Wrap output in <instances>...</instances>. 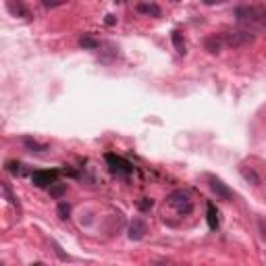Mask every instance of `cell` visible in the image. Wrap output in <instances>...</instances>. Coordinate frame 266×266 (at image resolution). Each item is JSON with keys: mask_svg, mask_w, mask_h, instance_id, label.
I'll return each instance as SVG.
<instances>
[{"mask_svg": "<svg viewBox=\"0 0 266 266\" xmlns=\"http://www.w3.org/2000/svg\"><path fill=\"white\" fill-rule=\"evenodd\" d=\"M233 17L243 31H264L266 29V7L264 5H239L233 11Z\"/></svg>", "mask_w": 266, "mask_h": 266, "instance_id": "cell-1", "label": "cell"}, {"mask_svg": "<svg viewBox=\"0 0 266 266\" xmlns=\"http://www.w3.org/2000/svg\"><path fill=\"white\" fill-rule=\"evenodd\" d=\"M166 202H168L170 208H175V212L179 216H187V214H192V210H194L192 196H189V192H185V189H177V192H173L166 198Z\"/></svg>", "mask_w": 266, "mask_h": 266, "instance_id": "cell-2", "label": "cell"}, {"mask_svg": "<svg viewBox=\"0 0 266 266\" xmlns=\"http://www.w3.org/2000/svg\"><path fill=\"white\" fill-rule=\"evenodd\" d=\"M220 40H223L225 46L239 48V46H248V44H252V42L256 40V37H254V33H250V31L235 29V31H225V33H220Z\"/></svg>", "mask_w": 266, "mask_h": 266, "instance_id": "cell-3", "label": "cell"}, {"mask_svg": "<svg viewBox=\"0 0 266 266\" xmlns=\"http://www.w3.org/2000/svg\"><path fill=\"white\" fill-rule=\"evenodd\" d=\"M106 162H108L110 170H112V173H115L117 177H129L131 170H133L131 162L125 160L123 156H117V154H106Z\"/></svg>", "mask_w": 266, "mask_h": 266, "instance_id": "cell-4", "label": "cell"}, {"mask_svg": "<svg viewBox=\"0 0 266 266\" xmlns=\"http://www.w3.org/2000/svg\"><path fill=\"white\" fill-rule=\"evenodd\" d=\"M208 187L212 189V194L218 198V200H225V202H231L233 200V192H231V187L223 183L218 177L214 175H208Z\"/></svg>", "mask_w": 266, "mask_h": 266, "instance_id": "cell-5", "label": "cell"}, {"mask_svg": "<svg viewBox=\"0 0 266 266\" xmlns=\"http://www.w3.org/2000/svg\"><path fill=\"white\" fill-rule=\"evenodd\" d=\"M61 170H35L31 175V181L37 185V187H52L59 179Z\"/></svg>", "mask_w": 266, "mask_h": 266, "instance_id": "cell-6", "label": "cell"}, {"mask_svg": "<svg viewBox=\"0 0 266 266\" xmlns=\"http://www.w3.org/2000/svg\"><path fill=\"white\" fill-rule=\"evenodd\" d=\"M146 233H148V225L142 218H133L131 225H129V239L140 241V239L146 237Z\"/></svg>", "mask_w": 266, "mask_h": 266, "instance_id": "cell-7", "label": "cell"}, {"mask_svg": "<svg viewBox=\"0 0 266 266\" xmlns=\"http://www.w3.org/2000/svg\"><path fill=\"white\" fill-rule=\"evenodd\" d=\"M136 11L142 15H148V17H160V13H162L156 3H140V5H136Z\"/></svg>", "mask_w": 266, "mask_h": 266, "instance_id": "cell-8", "label": "cell"}, {"mask_svg": "<svg viewBox=\"0 0 266 266\" xmlns=\"http://www.w3.org/2000/svg\"><path fill=\"white\" fill-rule=\"evenodd\" d=\"M206 218H208V227H210V229H216L218 227V212H216V206L212 202L206 204Z\"/></svg>", "mask_w": 266, "mask_h": 266, "instance_id": "cell-9", "label": "cell"}, {"mask_svg": "<svg viewBox=\"0 0 266 266\" xmlns=\"http://www.w3.org/2000/svg\"><path fill=\"white\" fill-rule=\"evenodd\" d=\"M23 144L31 150V152H44L48 146L46 144H40V142H37V140H33V138H23Z\"/></svg>", "mask_w": 266, "mask_h": 266, "instance_id": "cell-10", "label": "cell"}, {"mask_svg": "<svg viewBox=\"0 0 266 266\" xmlns=\"http://www.w3.org/2000/svg\"><path fill=\"white\" fill-rule=\"evenodd\" d=\"M220 46H223L220 35H210V37L206 40V48L210 50V52H218V50H220Z\"/></svg>", "mask_w": 266, "mask_h": 266, "instance_id": "cell-11", "label": "cell"}, {"mask_svg": "<svg viewBox=\"0 0 266 266\" xmlns=\"http://www.w3.org/2000/svg\"><path fill=\"white\" fill-rule=\"evenodd\" d=\"M48 192H50V196H52V198H61V196L67 192V185H65V183H59V181H56L52 187H48Z\"/></svg>", "mask_w": 266, "mask_h": 266, "instance_id": "cell-12", "label": "cell"}, {"mask_svg": "<svg viewBox=\"0 0 266 266\" xmlns=\"http://www.w3.org/2000/svg\"><path fill=\"white\" fill-rule=\"evenodd\" d=\"M79 44H81L83 48H90V50H96V48H100V42H98V40H94V37H90V35L81 37V40H79Z\"/></svg>", "mask_w": 266, "mask_h": 266, "instance_id": "cell-13", "label": "cell"}, {"mask_svg": "<svg viewBox=\"0 0 266 266\" xmlns=\"http://www.w3.org/2000/svg\"><path fill=\"white\" fill-rule=\"evenodd\" d=\"M173 42H175V48L179 54H185V42L181 37V31H173Z\"/></svg>", "mask_w": 266, "mask_h": 266, "instance_id": "cell-14", "label": "cell"}, {"mask_svg": "<svg viewBox=\"0 0 266 266\" xmlns=\"http://www.w3.org/2000/svg\"><path fill=\"white\" fill-rule=\"evenodd\" d=\"M7 170L13 175H23V164L21 162H7Z\"/></svg>", "mask_w": 266, "mask_h": 266, "instance_id": "cell-15", "label": "cell"}, {"mask_svg": "<svg viewBox=\"0 0 266 266\" xmlns=\"http://www.w3.org/2000/svg\"><path fill=\"white\" fill-rule=\"evenodd\" d=\"M154 206V200H150V198H142L140 202H138V208L142 212H146V210H150V208Z\"/></svg>", "mask_w": 266, "mask_h": 266, "instance_id": "cell-16", "label": "cell"}, {"mask_svg": "<svg viewBox=\"0 0 266 266\" xmlns=\"http://www.w3.org/2000/svg\"><path fill=\"white\" fill-rule=\"evenodd\" d=\"M3 194L7 196V200L11 202V204H15V206H19V202L15 200V196L11 194V187H9V183H3Z\"/></svg>", "mask_w": 266, "mask_h": 266, "instance_id": "cell-17", "label": "cell"}, {"mask_svg": "<svg viewBox=\"0 0 266 266\" xmlns=\"http://www.w3.org/2000/svg\"><path fill=\"white\" fill-rule=\"evenodd\" d=\"M69 212H71V206H69L67 202H61V204H59V214H61V218H69Z\"/></svg>", "mask_w": 266, "mask_h": 266, "instance_id": "cell-18", "label": "cell"}, {"mask_svg": "<svg viewBox=\"0 0 266 266\" xmlns=\"http://www.w3.org/2000/svg\"><path fill=\"white\" fill-rule=\"evenodd\" d=\"M61 5H63V3H48V0L44 3V7H48V9H50V7H61Z\"/></svg>", "mask_w": 266, "mask_h": 266, "instance_id": "cell-19", "label": "cell"}, {"mask_svg": "<svg viewBox=\"0 0 266 266\" xmlns=\"http://www.w3.org/2000/svg\"><path fill=\"white\" fill-rule=\"evenodd\" d=\"M106 23H108V25H112V23H115V17H112V15H108V19H106Z\"/></svg>", "mask_w": 266, "mask_h": 266, "instance_id": "cell-20", "label": "cell"}, {"mask_svg": "<svg viewBox=\"0 0 266 266\" xmlns=\"http://www.w3.org/2000/svg\"><path fill=\"white\" fill-rule=\"evenodd\" d=\"M33 266H44V264H40V262H37V264H33Z\"/></svg>", "mask_w": 266, "mask_h": 266, "instance_id": "cell-21", "label": "cell"}]
</instances>
